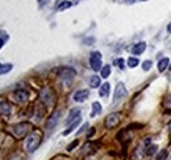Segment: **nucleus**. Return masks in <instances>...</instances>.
I'll use <instances>...</instances> for the list:
<instances>
[{
    "instance_id": "obj_1",
    "label": "nucleus",
    "mask_w": 171,
    "mask_h": 160,
    "mask_svg": "<svg viewBox=\"0 0 171 160\" xmlns=\"http://www.w3.org/2000/svg\"><path fill=\"white\" fill-rule=\"evenodd\" d=\"M40 143H41V134H40L38 131H34L26 139V150L29 151V152H34L38 148Z\"/></svg>"
},
{
    "instance_id": "obj_2",
    "label": "nucleus",
    "mask_w": 171,
    "mask_h": 160,
    "mask_svg": "<svg viewBox=\"0 0 171 160\" xmlns=\"http://www.w3.org/2000/svg\"><path fill=\"white\" fill-rule=\"evenodd\" d=\"M29 131H30V123H28V122L17 123L16 126H13V129H12V133L16 138H24Z\"/></svg>"
},
{
    "instance_id": "obj_3",
    "label": "nucleus",
    "mask_w": 171,
    "mask_h": 160,
    "mask_svg": "<svg viewBox=\"0 0 171 160\" xmlns=\"http://www.w3.org/2000/svg\"><path fill=\"white\" fill-rule=\"evenodd\" d=\"M90 64L94 71L101 70V54L99 51H92L90 55Z\"/></svg>"
},
{
    "instance_id": "obj_4",
    "label": "nucleus",
    "mask_w": 171,
    "mask_h": 160,
    "mask_svg": "<svg viewBox=\"0 0 171 160\" xmlns=\"http://www.w3.org/2000/svg\"><path fill=\"white\" fill-rule=\"evenodd\" d=\"M121 121V117H120L119 113H111V114L107 116L105 118V127L107 129H113L116 127L117 125Z\"/></svg>"
},
{
    "instance_id": "obj_5",
    "label": "nucleus",
    "mask_w": 171,
    "mask_h": 160,
    "mask_svg": "<svg viewBox=\"0 0 171 160\" xmlns=\"http://www.w3.org/2000/svg\"><path fill=\"white\" fill-rule=\"evenodd\" d=\"M40 97L46 105H52L53 101H54V93L50 88H44L40 93Z\"/></svg>"
},
{
    "instance_id": "obj_6",
    "label": "nucleus",
    "mask_w": 171,
    "mask_h": 160,
    "mask_svg": "<svg viewBox=\"0 0 171 160\" xmlns=\"http://www.w3.org/2000/svg\"><path fill=\"white\" fill-rule=\"evenodd\" d=\"M126 95H128V92H126V88L125 85L123 84V83H119L116 87V89H115V96H113V100H115V102L120 101V100H123L124 97H126Z\"/></svg>"
},
{
    "instance_id": "obj_7",
    "label": "nucleus",
    "mask_w": 171,
    "mask_h": 160,
    "mask_svg": "<svg viewBox=\"0 0 171 160\" xmlns=\"http://www.w3.org/2000/svg\"><path fill=\"white\" fill-rule=\"evenodd\" d=\"M61 117V112H54L50 118H48V121H46V129L48 130H52V129L55 127V125L58 123V120Z\"/></svg>"
},
{
    "instance_id": "obj_8",
    "label": "nucleus",
    "mask_w": 171,
    "mask_h": 160,
    "mask_svg": "<svg viewBox=\"0 0 171 160\" xmlns=\"http://www.w3.org/2000/svg\"><path fill=\"white\" fill-rule=\"evenodd\" d=\"M59 76H61L63 80H66L67 83H71L72 78L75 76V71L72 68H61L59 70Z\"/></svg>"
},
{
    "instance_id": "obj_9",
    "label": "nucleus",
    "mask_w": 171,
    "mask_h": 160,
    "mask_svg": "<svg viewBox=\"0 0 171 160\" xmlns=\"http://www.w3.org/2000/svg\"><path fill=\"white\" fill-rule=\"evenodd\" d=\"M28 97H29V95H28V92L26 91H16L15 93H13V98H15V101L20 102V104H24V102L28 101Z\"/></svg>"
},
{
    "instance_id": "obj_10",
    "label": "nucleus",
    "mask_w": 171,
    "mask_h": 160,
    "mask_svg": "<svg viewBox=\"0 0 171 160\" xmlns=\"http://www.w3.org/2000/svg\"><path fill=\"white\" fill-rule=\"evenodd\" d=\"M90 96V92H88V89H80V91L75 92L74 95V100L76 102H83L87 100V97Z\"/></svg>"
},
{
    "instance_id": "obj_11",
    "label": "nucleus",
    "mask_w": 171,
    "mask_h": 160,
    "mask_svg": "<svg viewBox=\"0 0 171 160\" xmlns=\"http://www.w3.org/2000/svg\"><path fill=\"white\" fill-rule=\"evenodd\" d=\"M78 118H80V109H72V110L70 112V114H68L67 120H66V123L70 125L72 123V122H75L78 120Z\"/></svg>"
},
{
    "instance_id": "obj_12",
    "label": "nucleus",
    "mask_w": 171,
    "mask_h": 160,
    "mask_svg": "<svg viewBox=\"0 0 171 160\" xmlns=\"http://www.w3.org/2000/svg\"><path fill=\"white\" fill-rule=\"evenodd\" d=\"M145 49H146V43L145 42H139V43H137V45L133 46L132 51H133L134 55H139V54H142V52L145 51Z\"/></svg>"
},
{
    "instance_id": "obj_13",
    "label": "nucleus",
    "mask_w": 171,
    "mask_h": 160,
    "mask_svg": "<svg viewBox=\"0 0 171 160\" xmlns=\"http://www.w3.org/2000/svg\"><path fill=\"white\" fill-rule=\"evenodd\" d=\"M0 113H3L4 116H9L11 113V105L7 101H0Z\"/></svg>"
},
{
    "instance_id": "obj_14",
    "label": "nucleus",
    "mask_w": 171,
    "mask_h": 160,
    "mask_svg": "<svg viewBox=\"0 0 171 160\" xmlns=\"http://www.w3.org/2000/svg\"><path fill=\"white\" fill-rule=\"evenodd\" d=\"M109 89H111L109 83H104V84L100 87V89H99V95H100L101 97H107L108 93H109Z\"/></svg>"
},
{
    "instance_id": "obj_15",
    "label": "nucleus",
    "mask_w": 171,
    "mask_h": 160,
    "mask_svg": "<svg viewBox=\"0 0 171 160\" xmlns=\"http://www.w3.org/2000/svg\"><path fill=\"white\" fill-rule=\"evenodd\" d=\"M101 84V80L99 76L94 75V76H91L90 78V87L91 88H97V87H100Z\"/></svg>"
},
{
    "instance_id": "obj_16",
    "label": "nucleus",
    "mask_w": 171,
    "mask_h": 160,
    "mask_svg": "<svg viewBox=\"0 0 171 160\" xmlns=\"http://www.w3.org/2000/svg\"><path fill=\"white\" fill-rule=\"evenodd\" d=\"M168 66H170V60H168V58L161 59V60H159V63H158V71L159 72H163L168 67Z\"/></svg>"
},
{
    "instance_id": "obj_17",
    "label": "nucleus",
    "mask_w": 171,
    "mask_h": 160,
    "mask_svg": "<svg viewBox=\"0 0 171 160\" xmlns=\"http://www.w3.org/2000/svg\"><path fill=\"white\" fill-rule=\"evenodd\" d=\"M101 113V104L100 102L95 101L94 104H92V112H91V117H95V116L100 114Z\"/></svg>"
},
{
    "instance_id": "obj_18",
    "label": "nucleus",
    "mask_w": 171,
    "mask_h": 160,
    "mask_svg": "<svg viewBox=\"0 0 171 160\" xmlns=\"http://www.w3.org/2000/svg\"><path fill=\"white\" fill-rule=\"evenodd\" d=\"M80 121H82L80 118H78V120H76V121H75V122H72V123L70 125V127H68L67 130H65V131H63V135H68V134H70V133H72V131H74V129L76 127V126H78V125H79V123H80Z\"/></svg>"
},
{
    "instance_id": "obj_19",
    "label": "nucleus",
    "mask_w": 171,
    "mask_h": 160,
    "mask_svg": "<svg viewBox=\"0 0 171 160\" xmlns=\"http://www.w3.org/2000/svg\"><path fill=\"white\" fill-rule=\"evenodd\" d=\"M71 5H72V4H71V1L65 0V1H61V3L57 5V9H58V11H65V9H68Z\"/></svg>"
},
{
    "instance_id": "obj_20",
    "label": "nucleus",
    "mask_w": 171,
    "mask_h": 160,
    "mask_svg": "<svg viewBox=\"0 0 171 160\" xmlns=\"http://www.w3.org/2000/svg\"><path fill=\"white\" fill-rule=\"evenodd\" d=\"M101 78H108V76H109V74H111V67L109 66H103V67H101Z\"/></svg>"
},
{
    "instance_id": "obj_21",
    "label": "nucleus",
    "mask_w": 171,
    "mask_h": 160,
    "mask_svg": "<svg viewBox=\"0 0 171 160\" xmlns=\"http://www.w3.org/2000/svg\"><path fill=\"white\" fill-rule=\"evenodd\" d=\"M12 70V64H1L0 66V75H3V74H7V72H9Z\"/></svg>"
},
{
    "instance_id": "obj_22",
    "label": "nucleus",
    "mask_w": 171,
    "mask_h": 160,
    "mask_svg": "<svg viewBox=\"0 0 171 160\" xmlns=\"http://www.w3.org/2000/svg\"><path fill=\"white\" fill-rule=\"evenodd\" d=\"M137 64H138V59H137V58H133V56H130V58L128 59V66H129L130 68H134Z\"/></svg>"
},
{
    "instance_id": "obj_23",
    "label": "nucleus",
    "mask_w": 171,
    "mask_h": 160,
    "mask_svg": "<svg viewBox=\"0 0 171 160\" xmlns=\"http://www.w3.org/2000/svg\"><path fill=\"white\" fill-rule=\"evenodd\" d=\"M113 63H115V64H116L117 67H119V68H121V70H123L124 67H125V66H124V64H125V62H124V59H123V58L115 59V62H113Z\"/></svg>"
},
{
    "instance_id": "obj_24",
    "label": "nucleus",
    "mask_w": 171,
    "mask_h": 160,
    "mask_svg": "<svg viewBox=\"0 0 171 160\" xmlns=\"http://www.w3.org/2000/svg\"><path fill=\"white\" fill-rule=\"evenodd\" d=\"M167 155H168L167 150H162L161 152L157 155V160H163V159H166V157H167Z\"/></svg>"
},
{
    "instance_id": "obj_25",
    "label": "nucleus",
    "mask_w": 171,
    "mask_h": 160,
    "mask_svg": "<svg viewBox=\"0 0 171 160\" xmlns=\"http://www.w3.org/2000/svg\"><path fill=\"white\" fill-rule=\"evenodd\" d=\"M157 150H158V147L157 146H150V147H148V150H146V155H153L157 152Z\"/></svg>"
},
{
    "instance_id": "obj_26",
    "label": "nucleus",
    "mask_w": 171,
    "mask_h": 160,
    "mask_svg": "<svg viewBox=\"0 0 171 160\" xmlns=\"http://www.w3.org/2000/svg\"><path fill=\"white\" fill-rule=\"evenodd\" d=\"M150 67H152V62H150V60H145V62H144V64H142V68L145 70V71H149V70H150Z\"/></svg>"
},
{
    "instance_id": "obj_27",
    "label": "nucleus",
    "mask_w": 171,
    "mask_h": 160,
    "mask_svg": "<svg viewBox=\"0 0 171 160\" xmlns=\"http://www.w3.org/2000/svg\"><path fill=\"white\" fill-rule=\"evenodd\" d=\"M78 144H79V141H74L71 144H68V146H67V151H72L78 146Z\"/></svg>"
},
{
    "instance_id": "obj_28",
    "label": "nucleus",
    "mask_w": 171,
    "mask_h": 160,
    "mask_svg": "<svg viewBox=\"0 0 171 160\" xmlns=\"http://www.w3.org/2000/svg\"><path fill=\"white\" fill-rule=\"evenodd\" d=\"M94 42H95V38H92V37H91V38H86L83 41L84 45H91V43H94Z\"/></svg>"
},
{
    "instance_id": "obj_29",
    "label": "nucleus",
    "mask_w": 171,
    "mask_h": 160,
    "mask_svg": "<svg viewBox=\"0 0 171 160\" xmlns=\"http://www.w3.org/2000/svg\"><path fill=\"white\" fill-rule=\"evenodd\" d=\"M87 127H88V123H84L83 126H82V127H80V130L78 131V135H79V134H82V133H83V131L86 130V129H87Z\"/></svg>"
},
{
    "instance_id": "obj_30",
    "label": "nucleus",
    "mask_w": 171,
    "mask_h": 160,
    "mask_svg": "<svg viewBox=\"0 0 171 160\" xmlns=\"http://www.w3.org/2000/svg\"><path fill=\"white\" fill-rule=\"evenodd\" d=\"M94 134H95V129L92 127V129H91V130L87 133V138H88V139H90V138L92 137V135H94Z\"/></svg>"
},
{
    "instance_id": "obj_31",
    "label": "nucleus",
    "mask_w": 171,
    "mask_h": 160,
    "mask_svg": "<svg viewBox=\"0 0 171 160\" xmlns=\"http://www.w3.org/2000/svg\"><path fill=\"white\" fill-rule=\"evenodd\" d=\"M49 3V0H38V4H40V7H44L45 4H48Z\"/></svg>"
},
{
    "instance_id": "obj_32",
    "label": "nucleus",
    "mask_w": 171,
    "mask_h": 160,
    "mask_svg": "<svg viewBox=\"0 0 171 160\" xmlns=\"http://www.w3.org/2000/svg\"><path fill=\"white\" fill-rule=\"evenodd\" d=\"M167 32H168V33H171V23L168 24V26H167Z\"/></svg>"
},
{
    "instance_id": "obj_33",
    "label": "nucleus",
    "mask_w": 171,
    "mask_h": 160,
    "mask_svg": "<svg viewBox=\"0 0 171 160\" xmlns=\"http://www.w3.org/2000/svg\"><path fill=\"white\" fill-rule=\"evenodd\" d=\"M3 39H1V38H0V49H1V47H3Z\"/></svg>"
},
{
    "instance_id": "obj_34",
    "label": "nucleus",
    "mask_w": 171,
    "mask_h": 160,
    "mask_svg": "<svg viewBox=\"0 0 171 160\" xmlns=\"http://www.w3.org/2000/svg\"><path fill=\"white\" fill-rule=\"evenodd\" d=\"M126 3H134V1H136V0H125Z\"/></svg>"
},
{
    "instance_id": "obj_35",
    "label": "nucleus",
    "mask_w": 171,
    "mask_h": 160,
    "mask_svg": "<svg viewBox=\"0 0 171 160\" xmlns=\"http://www.w3.org/2000/svg\"><path fill=\"white\" fill-rule=\"evenodd\" d=\"M168 67H170V71H171V64H170V66H168Z\"/></svg>"
}]
</instances>
